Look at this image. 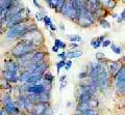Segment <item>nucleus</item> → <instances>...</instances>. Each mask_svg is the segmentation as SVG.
<instances>
[{"label": "nucleus", "instance_id": "f257e3e1", "mask_svg": "<svg viewBox=\"0 0 125 115\" xmlns=\"http://www.w3.org/2000/svg\"><path fill=\"white\" fill-rule=\"evenodd\" d=\"M35 48L37 47L33 45L32 40H21V42H19L18 44L13 48L12 54L15 57H19L20 55H23V54L27 53V52L35 51Z\"/></svg>", "mask_w": 125, "mask_h": 115}, {"label": "nucleus", "instance_id": "f03ea898", "mask_svg": "<svg viewBox=\"0 0 125 115\" xmlns=\"http://www.w3.org/2000/svg\"><path fill=\"white\" fill-rule=\"evenodd\" d=\"M59 13L62 14V16H65L66 18L70 19V20H73V21L75 20V11H74L71 0H66L64 2V4H62V6L61 7Z\"/></svg>", "mask_w": 125, "mask_h": 115}, {"label": "nucleus", "instance_id": "7ed1b4c3", "mask_svg": "<svg viewBox=\"0 0 125 115\" xmlns=\"http://www.w3.org/2000/svg\"><path fill=\"white\" fill-rule=\"evenodd\" d=\"M2 79L6 80L9 84H16L19 82V74L17 72H9V71H3L1 73Z\"/></svg>", "mask_w": 125, "mask_h": 115}, {"label": "nucleus", "instance_id": "20e7f679", "mask_svg": "<svg viewBox=\"0 0 125 115\" xmlns=\"http://www.w3.org/2000/svg\"><path fill=\"white\" fill-rule=\"evenodd\" d=\"M3 111L8 115H18L21 112V110L19 109L17 103L12 101L6 105H3Z\"/></svg>", "mask_w": 125, "mask_h": 115}, {"label": "nucleus", "instance_id": "39448f33", "mask_svg": "<svg viewBox=\"0 0 125 115\" xmlns=\"http://www.w3.org/2000/svg\"><path fill=\"white\" fill-rule=\"evenodd\" d=\"M44 82V81H43ZM46 89L44 84H39V85H33V86H27L25 90L26 94H38V93H41L42 91ZM49 90V89H48Z\"/></svg>", "mask_w": 125, "mask_h": 115}, {"label": "nucleus", "instance_id": "423d86ee", "mask_svg": "<svg viewBox=\"0 0 125 115\" xmlns=\"http://www.w3.org/2000/svg\"><path fill=\"white\" fill-rule=\"evenodd\" d=\"M47 56V53L45 51H38L35 50L32 54V58H31V63H39V62H42L45 60Z\"/></svg>", "mask_w": 125, "mask_h": 115}, {"label": "nucleus", "instance_id": "0eeeda50", "mask_svg": "<svg viewBox=\"0 0 125 115\" xmlns=\"http://www.w3.org/2000/svg\"><path fill=\"white\" fill-rule=\"evenodd\" d=\"M49 105H50V103H38V104H35L31 113H33L35 115H43L45 109H46L47 106H49Z\"/></svg>", "mask_w": 125, "mask_h": 115}, {"label": "nucleus", "instance_id": "6e6552de", "mask_svg": "<svg viewBox=\"0 0 125 115\" xmlns=\"http://www.w3.org/2000/svg\"><path fill=\"white\" fill-rule=\"evenodd\" d=\"M123 65V63H121L120 61H112L109 63V65L106 66L107 69H109V73L112 76H114L115 74L121 68V66Z\"/></svg>", "mask_w": 125, "mask_h": 115}, {"label": "nucleus", "instance_id": "1a4fd4ad", "mask_svg": "<svg viewBox=\"0 0 125 115\" xmlns=\"http://www.w3.org/2000/svg\"><path fill=\"white\" fill-rule=\"evenodd\" d=\"M5 69L9 72H17L18 73V71L20 69V64L14 60H11L5 64Z\"/></svg>", "mask_w": 125, "mask_h": 115}, {"label": "nucleus", "instance_id": "9d476101", "mask_svg": "<svg viewBox=\"0 0 125 115\" xmlns=\"http://www.w3.org/2000/svg\"><path fill=\"white\" fill-rule=\"evenodd\" d=\"M82 56V51L80 50H73L70 52H66V58L67 59H73V58H79Z\"/></svg>", "mask_w": 125, "mask_h": 115}, {"label": "nucleus", "instance_id": "9b49d317", "mask_svg": "<svg viewBox=\"0 0 125 115\" xmlns=\"http://www.w3.org/2000/svg\"><path fill=\"white\" fill-rule=\"evenodd\" d=\"M94 95L90 94V93H80V94L76 95V101H77V103H88L89 101H90Z\"/></svg>", "mask_w": 125, "mask_h": 115}, {"label": "nucleus", "instance_id": "f8f14e48", "mask_svg": "<svg viewBox=\"0 0 125 115\" xmlns=\"http://www.w3.org/2000/svg\"><path fill=\"white\" fill-rule=\"evenodd\" d=\"M30 76H31L30 72H28L27 69H23V72H21V74H19V81L22 83H25Z\"/></svg>", "mask_w": 125, "mask_h": 115}, {"label": "nucleus", "instance_id": "ddd939ff", "mask_svg": "<svg viewBox=\"0 0 125 115\" xmlns=\"http://www.w3.org/2000/svg\"><path fill=\"white\" fill-rule=\"evenodd\" d=\"M17 105H18L19 109L22 111L24 110V108H25V94H23V93H21L20 95L18 97V100L16 101Z\"/></svg>", "mask_w": 125, "mask_h": 115}, {"label": "nucleus", "instance_id": "4468645a", "mask_svg": "<svg viewBox=\"0 0 125 115\" xmlns=\"http://www.w3.org/2000/svg\"><path fill=\"white\" fill-rule=\"evenodd\" d=\"M91 109L90 106H89L88 103H78L77 104V107H76V111L77 112H86V110Z\"/></svg>", "mask_w": 125, "mask_h": 115}, {"label": "nucleus", "instance_id": "2eb2a0df", "mask_svg": "<svg viewBox=\"0 0 125 115\" xmlns=\"http://www.w3.org/2000/svg\"><path fill=\"white\" fill-rule=\"evenodd\" d=\"M42 77H43V80H44L45 82L49 83V84H52L53 81L55 80V77L53 75H51L50 73H47V72H45V74Z\"/></svg>", "mask_w": 125, "mask_h": 115}, {"label": "nucleus", "instance_id": "dca6fc26", "mask_svg": "<svg viewBox=\"0 0 125 115\" xmlns=\"http://www.w3.org/2000/svg\"><path fill=\"white\" fill-rule=\"evenodd\" d=\"M109 47H110V49H112V51L114 52V53H116L117 55H121L122 52H123V50H122L121 47H119V46H117V45H115L113 42H112V44L109 45Z\"/></svg>", "mask_w": 125, "mask_h": 115}, {"label": "nucleus", "instance_id": "f3484780", "mask_svg": "<svg viewBox=\"0 0 125 115\" xmlns=\"http://www.w3.org/2000/svg\"><path fill=\"white\" fill-rule=\"evenodd\" d=\"M35 38H32V42H33V45H35V47H37V38L38 37H40V40L41 42H43V40H44V37H43V35L41 34L40 32H35ZM41 44V43L39 42V40H38V46H39V45Z\"/></svg>", "mask_w": 125, "mask_h": 115}, {"label": "nucleus", "instance_id": "a211bd4d", "mask_svg": "<svg viewBox=\"0 0 125 115\" xmlns=\"http://www.w3.org/2000/svg\"><path fill=\"white\" fill-rule=\"evenodd\" d=\"M88 104H89V106H90L91 109H96V108L98 107V101L95 99V95H94L92 99L89 101Z\"/></svg>", "mask_w": 125, "mask_h": 115}, {"label": "nucleus", "instance_id": "6ab92c4d", "mask_svg": "<svg viewBox=\"0 0 125 115\" xmlns=\"http://www.w3.org/2000/svg\"><path fill=\"white\" fill-rule=\"evenodd\" d=\"M69 37V40H70V43H80L81 40H82V38L81 36H79L78 34H73V35H70Z\"/></svg>", "mask_w": 125, "mask_h": 115}, {"label": "nucleus", "instance_id": "aec40b11", "mask_svg": "<svg viewBox=\"0 0 125 115\" xmlns=\"http://www.w3.org/2000/svg\"><path fill=\"white\" fill-rule=\"evenodd\" d=\"M12 101H13V97H12V94H9V93H5V94L3 95V97H2L1 102H2V104H3V105H6V104H8V103L12 102Z\"/></svg>", "mask_w": 125, "mask_h": 115}, {"label": "nucleus", "instance_id": "412c9836", "mask_svg": "<svg viewBox=\"0 0 125 115\" xmlns=\"http://www.w3.org/2000/svg\"><path fill=\"white\" fill-rule=\"evenodd\" d=\"M100 25H101V27L104 28V29H109L110 28V23L107 22L104 18H102L101 20H100Z\"/></svg>", "mask_w": 125, "mask_h": 115}, {"label": "nucleus", "instance_id": "4be33fe9", "mask_svg": "<svg viewBox=\"0 0 125 115\" xmlns=\"http://www.w3.org/2000/svg\"><path fill=\"white\" fill-rule=\"evenodd\" d=\"M65 59H61L59 62L56 63V72H57V74H59V72H61V69L62 68H64V66H65Z\"/></svg>", "mask_w": 125, "mask_h": 115}, {"label": "nucleus", "instance_id": "5701e85b", "mask_svg": "<svg viewBox=\"0 0 125 115\" xmlns=\"http://www.w3.org/2000/svg\"><path fill=\"white\" fill-rule=\"evenodd\" d=\"M47 4L49 5V7L51 9H56L57 7V0H48L47 1Z\"/></svg>", "mask_w": 125, "mask_h": 115}, {"label": "nucleus", "instance_id": "b1692460", "mask_svg": "<svg viewBox=\"0 0 125 115\" xmlns=\"http://www.w3.org/2000/svg\"><path fill=\"white\" fill-rule=\"evenodd\" d=\"M43 21L45 23V27H49V25L52 23V20L50 19V17H48V15H45L43 18Z\"/></svg>", "mask_w": 125, "mask_h": 115}, {"label": "nucleus", "instance_id": "393cba45", "mask_svg": "<svg viewBox=\"0 0 125 115\" xmlns=\"http://www.w3.org/2000/svg\"><path fill=\"white\" fill-rule=\"evenodd\" d=\"M72 60L71 59H66V61H65V66H64V68L66 69V71H69V69H71L72 68Z\"/></svg>", "mask_w": 125, "mask_h": 115}, {"label": "nucleus", "instance_id": "a878e982", "mask_svg": "<svg viewBox=\"0 0 125 115\" xmlns=\"http://www.w3.org/2000/svg\"><path fill=\"white\" fill-rule=\"evenodd\" d=\"M91 46H92L95 50H98L100 48V46L101 45L99 44V43H97V40H96V38H93L92 40H91Z\"/></svg>", "mask_w": 125, "mask_h": 115}, {"label": "nucleus", "instance_id": "bb28decb", "mask_svg": "<svg viewBox=\"0 0 125 115\" xmlns=\"http://www.w3.org/2000/svg\"><path fill=\"white\" fill-rule=\"evenodd\" d=\"M83 115H99L96 109H89L86 112H83Z\"/></svg>", "mask_w": 125, "mask_h": 115}, {"label": "nucleus", "instance_id": "cd10ccee", "mask_svg": "<svg viewBox=\"0 0 125 115\" xmlns=\"http://www.w3.org/2000/svg\"><path fill=\"white\" fill-rule=\"evenodd\" d=\"M78 78L81 79V80L89 78V72L88 71H85V72H81V73H79L78 74Z\"/></svg>", "mask_w": 125, "mask_h": 115}, {"label": "nucleus", "instance_id": "c85d7f7f", "mask_svg": "<svg viewBox=\"0 0 125 115\" xmlns=\"http://www.w3.org/2000/svg\"><path fill=\"white\" fill-rule=\"evenodd\" d=\"M96 58H97V60L99 61V62H102L103 60L105 61V55L103 54V53H96Z\"/></svg>", "mask_w": 125, "mask_h": 115}, {"label": "nucleus", "instance_id": "c756f323", "mask_svg": "<svg viewBox=\"0 0 125 115\" xmlns=\"http://www.w3.org/2000/svg\"><path fill=\"white\" fill-rule=\"evenodd\" d=\"M110 44H112V40H109V38H107V40H106V38H105V40L102 42L101 46H102L103 48H107V47H109V45H110Z\"/></svg>", "mask_w": 125, "mask_h": 115}, {"label": "nucleus", "instance_id": "7c9ffc66", "mask_svg": "<svg viewBox=\"0 0 125 115\" xmlns=\"http://www.w3.org/2000/svg\"><path fill=\"white\" fill-rule=\"evenodd\" d=\"M124 19H125V11L123 9L121 13V15H120V17L118 18V23H123L124 22Z\"/></svg>", "mask_w": 125, "mask_h": 115}, {"label": "nucleus", "instance_id": "2f4dec72", "mask_svg": "<svg viewBox=\"0 0 125 115\" xmlns=\"http://www.w3.org/2000/svg\"><path fill=\"white\" fill-rule=\"evenodd\" d=\"M65 1H66V0H57V7H56V9H55V11H57V13H59V9H61V7L62 6V4H64Z\"/></svg>", "mask_w": 125, "mask_h": 115}, {"label": "nucleus", "instance_id": "473e14b6", "mask_svg": "<svg viewBox=\"0 0 125 115\" xmlns=\"http://www.w3.org/2000/svg\"><path fill=\"white\" fill-rule=\"evenodd\" d=\"M43 18H44V15H43L41 11H39V13L35 14V19H37L39 22H41V21H43Z\"/></svg>", "mask_w": 125, "mask_h": 115}, {"label": "nucleus", "instance_id": "72a5a7b5", "mask_svg": "<svg viewBox=\"0 0 125 115\" xmlns=\"http://www.w3.org/2000/svg\"><path fill=\"white\" fill-rule=\"evenodd\" d=\"M67 85H68V82H67L66 80H65V81H62V82H61V86H59V90L62 91V89H65V88L67 87Z\"/></svg>", "mask_w": 125, "mask_h": 115}, {"label": "nucleus", "instance_id": "f704fd0d", "mask_svg": "<svg viewBox=\"0 0 125 115\" xmlns=\"http://www.w3.org/2000/svg\"><path fill=\"white\" fill-rule=\"evenodd\" d=\"M105 40V35H104V34H103V35H100L99 37H97V38H96V40H97V43H99L100 45L102 44V42H103V40Z\"/></svg>", "mask_w": 125, "mask_h": 115}, {"label": "nucleus", "instance_id": "c9c22d12", "mask_svg": "<svg viewBox=\"0 0 125 115\" xmlns=\"http://www.w3.org/2000/svg\"><path fill=\"white\" fill-rule=\"evenodd\" d=\"M57 57L59 58H61V59H65L66 60V52L65 51H62V53H57Z\"/></svg>", "mask_w": 125, "mask_h": 115}, {"label": "nucleus", "instance_id": "e433bc0d", "mask_svg": "<svg viewBox=\"0 0 125 115\" xmlns=\"http://www.w3.org/2000/svg\"><path fill=\"white\" fill-rule=\"evenodd\" d=\"M66 47H67L66 43H65V42H62V40H61V42H59V49L65 50V49H66Z\"/></svg>", "mask_w": 125, "mask_h": 115}, {"label": "nucleus", "instance_id": "4c0bfd02", "mask_svg": "<svg viewBox=\"0 0 125 115\" xmlns=\"http://www.w3.org/2000/svg\"><path fill=\"white\" fill-rule=\"evenodd\" d=\"M69 47H70L71 49H77L79 47V45L77 43H70V44H69Z\"/></svg>", "mask_w": 125, "mask_h": 115}, {"label": "nucleus", "instance_id": "58836bf2", "mask_svg": "<svg viewBox=\"0 0 125 115\" xmlns=\"http://www.w3.org/2000/svg\"><path fill=\"white\" fill-rule=\"evenodd\" d=\"M32 2H33V4H35V7H38L39 9H41V8L43 7V6H41V5H40V3L38 2V0H32Z\"/></svg>", "mask_w": 125, "mask_h": 115}, {"label": "nucleus", "instance_id": "ea45409f", "mask_svg": "<svg viewBox=\"0 0 125 115\" xmlns=\"http://www.w3.org/2000/svg\"><path fill=\"white\" fill-rule=\"evenodd\" d=\"M49 28H50V30L52 31V32H55V31H56V27H55V25L53 23H51L49 25Z\"/></svg>", "mask_w": 125, "mask_h": 115}, {"label": "nucleus", "instance_id": "a19ab883", "mask_svg": "<svg viewBox=\"0 0 125 115\" xmlns=\"http://www.w3.org/2000/svg\"><path fill=\"white\" fill-rule=\"evenodd\" d=\"M52 52H54V53H59V48L57 47V46H53L52 47Z\"/></svg>", "mask_w": 125, "mask_h": 115}, {"label": "nucleus", "instance_id": "79ce46f5", "mask_svg": "<svg viewBox=\"0 0 125 115\" xmlns=\"http://www.w3.org/2000/svg\"><path fill=\"white\" fill-rule=\"evenodd\" d=\"M59 42H61V40H59V38H54V46H57V47H59Z\"/></svg>", "mask_w": 125, "mask_h": 115}, {"label": "nucleus", "instance_id": "37998d69", "mask_svg": "<svg viewBox=\"0 0 125 115\" xmlns=\"http://www.w3.org/2000/svg\"><path fill=\"white\" fill-rule=\"evenodd\" d=\"M66 78H67V75H62L61 78H59V82H62V81H65V80H66Z\"/></svg>", "mask_w": 125, "mask_h": 115}, {"label": "nucleus", "instance_id": "c03bdc74", "mask_svg": "<svg viewBox=\"0 0 125 115\" xmlns=\"http://www.w3.org/2000/svg\"><path fill=\"white\" fill-rule=\"evenodd\" d=\"M59 28H61V30L62 31V32H64V31H65V24H64V23H61V24H59Z\"/></svg>", "mask_w": 125, "mask_h": 115}, {"label": "nucleus", "instance_id": "a18cd8bd", "mask_svg": "<svg viewBox=\"0 0 125 115\" xmlns=\"http://www.w3.org/2000/svg\"><path fill=\"white\" fill-rule=\"evenodd\" d=\"M73 1L77 2V3H79V4H82V0H73Z\"/></svg>", "mask_w": 125, "mask_h": 115}, {"label": "nucleus", "instance_id": "49530a36", "mask_svg": "<svg viewBox=\"0 0 125 115\" xmlns=\"http://www.w3.org/2000/svg\"><path fill=\"white\" fill-rule=\"evenodd\" d=\"M70 106H72V103H71V102H68V103H67V105H66V107L69 108Z\"/></svg>", "mask_w": 125, "mask_h": 115}, {"label": "nucleus", "instance_id": "de8ad7c7", "mask_svg": "<svg viewBox=\"0 0 125 115\" xmlns=\"http://www.w3.org/2000/svg\"><path fill=\"white\" fill-rule=\"evenodd\" d=\"M74 115H83V113H82V112H77V111H76Z\"/></svg>", "mask_w": 125, "mask_h": 115}, {"label": "nucleus", "instance_id": "09e8293b", "mask_svg": "<svg viewBox=\"0 0 125 115\" xmlns=\"http://www.w3.org/2000/svg\"><path fill=\"white\" fill-rule=\"evenodd\" d=\"M112 17H113V18H117V17H118V15H117V14H113V15H112Z\"/></svg>", "mask_w": 125, "mask_h": 115}, {"label": "nucleus", "instance_id": "8fccbe9b", "mask_svg": "<svg viewBox=\"0 0 125 115\" xmlns=\"http://www.w3.org/2000/svg\"><path fill=\"white\" fill-rule=\"evenodd\" d=\"M18 115H26V114H24V113H22V112H20V113H19Z\"/></svg>", "mask_w": 125, "mask_h": 115}, {"label": "nucleus", "instance_id": "3c124183", "mask_svg": "<svg viewBox=\"0 0 125 115\" xmlns=\"http://www.w3.org/2000/svg\"><path fill=\"white\" fill-rule=\"evenodd\" d=\"M0 102H1V97H0Z\"/></svg>", "mask_w": 125, "mask_h": 115}, {"label": "nucleus", "instance_id": "603ef678", "mask_svg": "<svg viewBox=\"0 0 125 115\" xmlns=\"http://www.w3.org/2000/svg\"><path fill=\"white\" fill-rule=\"evenodd\" d=\"M45 1H46V2H47V1H48V0H45Z\"/></svg>", "mask_w": 125, "mask_h": 115}, {"label": "nucleus", "instance_id": "864d4df0", "mask_svg": "<svg viewBox=\"0 0 125 115\" xmlns=\"http://www.w3.org/2000/svg\"><path fill=\"white\" fill-rule=\"evenodd\" d=\"M18 1H21V0H18Z\"/></svg>", "mask_w": 125, "mask_h": 115}, {"label": "nucleus", "instance_id": "5fc2aeb1", "mask_svg": "<svg viewBox=\"0 0 125 115\" xmlns=\"http://www.w3.org/2000/svg\"><path fill=\"white\" fill-rule=\"evenodd\" d=\"M59 115H62V114H59Z\"/></svg>", "mask_w": 125, "mask_h": 115}]
</instances>
